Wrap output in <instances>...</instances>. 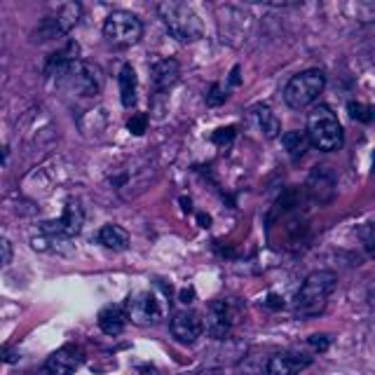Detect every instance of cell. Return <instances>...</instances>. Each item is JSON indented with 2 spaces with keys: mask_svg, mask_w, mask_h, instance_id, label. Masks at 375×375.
Returning a JSON list of instances; mask_svg holds the SVG:
<instances>
[{
  "mask_svg": "<svg viewBox=\"0 0 375 375\" xmlns=\"http://www.w3.org/2000/svg\"><path fill=\"white\" fill-rule=\"evenodd\" d=\"M338 277L328 270H317L307 274L303 286L296 296V314L298 317H314L326 307V300L336 291Z\"/></svg>",
  "mask_w": 375,
  "mask_h": 375,
  "instance_id": "1",
  "label": "cell"
},
{
  "mask_svg": "<svg viewBox=\"0 0 375 375\" xmlns=\"http://www.w3.org/2000/svg\"><path fill=\"white\" fill-rule=\"evenodd\" d=\"M307 141L314 146V148L324 150V153H333L338 148H343L345 141V132L343 125L338 122V115L333 113L328 106H317L310 118H307Z\"/></svg>",
  "mask_w": 375,
  "mask_h": 375,
  "instance_id": "2",
  "label": "cell"
},
{
  "mask_svg": "<svg viewBox=\"0 0 375 375\" xmlns=\"http://www.w3.org/2000/svg\"><path fill=\"white\" fill-rule=\"evenodd\" d=\"M157 10L169 33L176 40H181V43H195V40L204 36V26L190 5L167 0V3H160Z\"/></svg>",
  "mask_w": 375,
  "mask_h": 375,
  "instance_id": "3",
  "label": "cell"
},
{
  "mask_svg": "<svg viewBox=\"0 0 375 375\" xmlns=\"http://www.w3.org/2000/svg\"><path fill=\"white\" fill-rule=\"evenodd\" d=\"M326 87V76L324 71L310 69L303 71L298 76H293L284 87V101L293 111H303L307 106H312L319 99V94Z\"/></svg>",
  "mask_w": 375,
  "mask_h": 375,
  "instance_id": "4",
  "label": "cell"
},
{
  "mask_svg": "<svg viewBox=\"0 0 375 375\" xmlns=\"http://www.w3.org/2000/svg\"><path fill=\"white\" fill-rule=\"evenodd\" d=\"M104 36L108 43L118 47H129L134 43H139L141 36H143V24L136 15L127 10H115L106 17L104 22Z\"/></svg>",
  "mask_w": 375,
  "mask_h": 375,
  "instance_id": "5",
  "label": "cell"
},
{
  "mask_svg": "<svg viewBox=\"0 0 375 375\" xmlns=\"http://www.w3.org/2000/svg\"><path fill=\"white\" fill-rule=\"evenodd\" d=\"M125 314L127 319H132L134 324L139 326H148V324H155L162 317V307H160L157 298L153 296L150 291H141V293H134L129 296L125 305Z\"/></svg>",
  "mask_w": 375,
  "mask_h": 375,
  "instance_id": "6",
  "label": "cell"
},
{
  "mask_svg": "<svg viewBox=\"0 0 375 375\" xmlns=\"http://www.w3.org/2000/svg\"><path fill=\"white\" fill-rule=\"evenodd\" d=\"M237 312L232 310V303L230 300H213L209 305V312H206V331H209L211 338H225L230 333L232 324L237 319Z\"/></svg>",
  "mask_w": 375,
  "mask_h": 375,
  "instance_id": "7",
  "label": "cell"
},
{
  "mask_svg": "<svg viewBox=\"0 0 375 375\" xmlns=\"http://www.w3.org/2000/svg\"><path fill=\"white\" fill-rule=\"evenodd\" d=\"M204 321L197 312L192 310H181L171 317V336L183 345H190L202 336Z\"/></svg>",
  "mask_w": 375,
  "mask_h": 375,
  "instance_id": "8",
  "label": "cell"
},
{
  "mask_svg": "<svg viewBox=\"0 0 375 375\" xmlns=\"http://www.w3.org/2000/svg\"><path fill=\"white\" fill-rule=\"evenodd\" d=\"M83 364V350L78 345H64L45 361L43 375H71Z\"/></svg>",
  "mask_w": 375,
  "mask_h": 375,
  "instance_id": "9",
  "label": "cell"
},
{
  "mask_svg": "<svg viewBox=\"0 0 375 375\" xmlns=\"http://www.w3.org/2000/svg\"><path fill=\"white\" fill-rule=\"evenodd\" d=\"M80 15H83V8H80L78 3L64 5L57 17H50L43 22V26H40V36L43 38L40 40H50V38L59 36V33H69L73 26L80 22Z\"/></svg>",
  "mask_w": 375,
  "mask_h": 375,
  "instance_id": "10",
  "label": "cell"
},
{
  "mask_svg": "<svg viewBox=\"0 0 375 375\" xmlns=\"http://www.w3.org/2000/svg\"><path fill=\"white\" fill-rule=\"evenodd\" d=\"M178 76H181V66L178 62H174V59H160L150 69V80H153V85H155V90L160 92L176 85Z\"/></svg>",
  "mask_w": 375,
  "mask_h": 375,
  "instance_id": "11",
  "label": "cell"
},
{
  "mask_svg": "<svg viewBox=\"0 0 375 375\" xmlns=\"http://www.w3.org/2000/svg\"><path fill=\"white\" fill-rule=\"evenodd\" d=\"M307 364H310V359H300L296 354H274L267 361L265 375H300Z\"/></svg>",
  "mask_w": 375,
  "mask_h": 375,
  "instance_id": "12",
  "label": "cell"
},
{
  "mask_svg": "<svg viewBox=\"0 0 375 375\" xmlns=\"http://www.w3.org/2000/svg\"><path fill=\"white\" fill-rule=\"evenodd\" d=\"M99 328L106 333V336H120L125 331V324H127V314H125V307L120 305H108L99 312Z\"/></svg>",
  "mask_w": 375,
  "mask_h": 375,
  "instance_id": "13",
  "label": "cell"
},
{
  "mask_svg": "<svg viewBox=\"0 0 375 375\" xmlns=\"http://www.w3.org/2000/svg\"><path fill=\"white\" fill-rule=\"evenodd\" d=\"M99 242L111 251H127L129 249V234H127V230H122L120 225L108 223L99 230Z\"/></svg>",
  "mask_w": 375,
  "mask_h": 375,
  "instance_id": "14",
  "label": "cell"
},
{
  "mask_svg": "<svg viewBox=\"0 0 375 375\" xmlns=\"http://www.w3.org/2000/svg\"><path fill=\"white\" fill-rule=\"evenodd\" d=\"M118 83H120V99H122V106L125 108H132L136 104V73L129 64L122 66L118 76Z\"/></svg>",
  "mask_w": 375,
  "mask_h": 375,
  "instance_id": "15",
  "label": "cell"
},
{
  "mask_svg": "<svg viewBox=\"0 0 375 375\" xmlns=\"http://www.w3.org/2000/svg\"><path fill=\"white\" fill-rule=\"evenodd\" d=\"M321 190H326V197L331 199L333 197V190H336V181H333V174L326 171L324 167L317 169L310 176V192L314 199H319L321 202Z\"/></svg>",
  "mask_w": 375,
  "mask_h": 375,
  "instance_id": "16",
  "label": "cell"
},
{
  "mask_svg": "<svg viewBox=\"0 0 375 375\" xmlns=\"http://www.w3.org/2000/svg\"><path fill=\"white\" fill-rule=\"evenodd\" d=\"M281 143H284V148H286V153H289L291 160H300V157L305 155L310 141H307V134L305 132L293 129V132H286L284 136H281Z\"/></svg>",
  "mask_w": 375,
  "mask_h": 375,
  "instance_id": "17",
  "label": "cell"
},
{
  "mask_svg": "<svg viewBox=\"0 0 375 375\" xmlns=\"http://www.w3.org/2000/svg\"><path fill=\"white\" fill-rule=\"evenodd\" d=\"M256 118H258V127H260V132H263L265 139H277L279 136L281 122H279V118L274 115L270 108H267V106H263V108L256 111Z\"/></svg>",
  "mask_w": 375,
  "mask_h": 375,
  "instance_id": "18",
  "label": "cell"
},
{
  "mask_svg": "<svg viewBox=\"0 0 375 375\" xmlns=\"http://www.w3.org/2000/svg\"><path fill=\"white\" fill-rule=\"evenodd\" d=\"M347 113H350L352 120H359V122H371V120H373V108H371V106L359 104V101L347 104Z\"/></svg>",
  "mask_w": 375,
  "mask_h": 375,
  "instance_id": "19",
  "label": "cell"
},
{
  "mask_svg": "<svg viewBox=\"0 0 375 375\" xmlns=\"http://www.w3.org/2000/svg\"><path fill=\"white\" fill-rule=\"evenodd\" d=\"M127 129H129L134 136H141V134L148 129V115H143V113H134L129 118V122H127Z\"/></svg>",
  "mask_w": 375,
  "mask_h": 375,
  "instance_id": "20",
  "label": "cell"
},
{
  "mask_svg": "<svg viewBox=\"0 0 375 375\" xmlns=\"http://www.w3.org/2000/svg\"><path fill=\"white\" fill-rule=\"evenodd\" d=\"M232 139H234V127H220V129H216L213 132V136H211V141L216 146H230L232 143Z\"/></svg>",
  "mask_w": 375,
  "mask_h": 375,
  "instance_id": "21",
  "label": "cell"
},
{
  "mask_svg": "<svg viewBox=\"0 0 375 375\" xmlns=\"http://www.w3.org/2000/svg\"><path fill=\"white\" fill-rule=\"evenodd\" d=\"M225 90L220 85H211L209 92H206V106H220L225 101Z\"/></svg>",
  "mask_w": 375,
  "mask_h": 375,
  "instance_id": "22",
  "label": "cell"
},
{
  "mask_svg": "<svg viewBox=\"0 0 375 375\" xmlns=\"http://www.w3.org/2000/svg\"><path fill=\"white\" fill-rule=\"evenodd\" d=\"M307 343H310L314 352H326L328 345H331V340H328V336H324V333H314V336L307 338Z\"/></svg>",
  "mask_w": 375,
  "mask_h": 375,
  "instance_id": "23",
  "label": "cell"
},
{
  "mask_svg": "<svg viewBox=\"0 0 375 375\" xmlns=\"http://www.w3.org/2000/svg\"><path fill=\"white\" fill-rule=\"evenodd\" d=\"M12 260V242L5 237H0V270Z\"/></svg>",
  "mask_w": 375,
  "mask_h": 375,
  "instance_id": "24",
  "label": "cell"
},
{
  "mask_svg": "<svg viewBox=\"0 0 375 375\" xmlns=\"http://www.w3.org/2000/svg\"><path fill=\"white\" fill-rule=\"evenodd\" d=\"M267 305H270V307H284V303H279L277 296H270V298H267Z\"/></svg>",
  "mask_w": 375,
  "mask_h": 375,
  "instance_id": "25",
  "label": "cell"
},
{
  "mask_svg": "<svg viewBox=\"0 0 375 375\" xmlns=\"http://www.w3.org/2000/svg\"><path fill=\"white\" fill-rule=\"evenodd\" d=\"M181 298H183V303H192V291H183Z\"/></svg>",
  "mask_w": 375,
  "mask_h": 375,
  "instance_id": "26",
  "label": "cell"
},
{
  "mask_svg": "<svg viewBox=\"0 0 375 375\" xmlns=\"http://www.w3.org/2000/svg\"><path fill=\"white\" fill-rule=\"evenodd\" d=\"M199 223H202V227H209V216H204L202 213V216H199Z\"/></svg>",
  "mask_w": 375,
  "mask_h": 375,
  "instance_id": "27",
  "label": "cell"
},
{
  "mask_svg": "<svg viewBox=\"0 0 375 375\" xmlns=\"http://www.w3.org/2000/svg\"><path fill=\"white\" fill-rule=\"evenodd\" d=\"M5 155H8V148H5V146H0V160H5Z\"/></svg>",
  "mask_w": 375,
  "mask_h": 375,
  "instance_id": "28",
  "label": "cell"
}]
</instances>
